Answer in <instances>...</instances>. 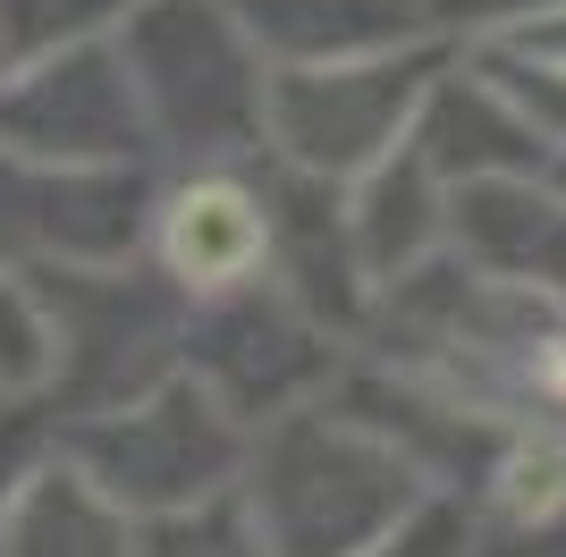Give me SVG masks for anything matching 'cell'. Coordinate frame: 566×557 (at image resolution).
I'll return each instance as SVG.
<instances>
[{
	"label": "cell",
	"mask_w": 566,
	"mask_h": 557,
	"mask_svg": "<svg viewBox=\"0 0 566 557\" xmlns=\"http://www.w3.org/2000/svg\"><path fill=\"white\" fill-rule=\"evenodd\" d=\"M237 490L271 557H364L423 507V464L355 406H287L262 422Z\"/></svg>",
	"instance_id": "obj_1"
},
{
	"label": "cell",
	"mask_w": 566,
	"mask_h": 557,
	"mask_svg": "<svg viewBox=\"0 0 566 557\" xmlns=\"http://www.w3.org/2000/svg\"><path fill=\"white\" fill-rule=\"evenodd\" d=\"M118 51L144 85L153 136L178 153H245L271 144V51L237 0H136L118 9Z\"/></svg>",
	"instance_id": "obj_2"
},
{
	"label": "cell",
	"mask_w": 566,
	"mask_h": 557,
	"mask_svg": "<svg viewBox=\"0 0 566 557\" xmlns=\"http://www.w3.org/2000/svg\"><path fill=\"white\" fill-rule=\"evenodd\" d=\"M60 448H69L136 524L187 515V507H203V498H220V490H237L245 482V456H254L245 414H237L195 364L178 371V380H161L153 397H136V406L76 414L69 431H60Z\"/></svg>",
	"instance_id": "obj_3"
},
{
	"label": "cell",
	"mask_w": 566,
	"mask_h": 557,
	"mask_svg": "<svg viewBox=\"0 0 566 557\" xmlns=\"http://www.w3.org/2000/svg\"><path fill=\"white\" fill-rule=\"evenodd\" d=\"M440 69H449L440 34H415L398 51H364V60L271 69V153L305 178L355 186L373 161H389L415 136Z\"/></svg>",
	"instance_id": "obj_4"
},
{
	"label": "cell",
	"mask_w": 566,
	"mask_h": 557,
	"mask_svg": "<svg viewBox=\"0 0 566 557\" xmlns=\"http://www.w3.org/2000/svg\"><path fill=\"white\" fill-rule=\"evenodd\" d=\"M34 278L60 329L51 389H69V414H111L178 380V347L195 338L178 278H144L127 262H43Z\"/></svg>",
	"instance_id": "obj_5"
},
{
	"label": "cell",
	"mask_w": 566,
	"mask_h": 557,
	"mask_svg": "<svg viewBox=\"0 0 566 557\" xmlns=\"http://www.w3.org/2000/svg\"><path fill=\"white\" fill-rule=\"evenodd\" d=\"M153 136L144 85L127 69V51L111 43H69L43 51L25 69L0 76V153L9 161H43V169H102V161H136Z\"/></svg>",
	"instance_id": "obj_6"
},
{
	"label": "cell",
	"mask_w": 566,
	"mask_h": 557,
	"mask_svg": "<svg viewBox=\"0 0 566 557\" xmlns=\"http://www.w3.org/2000/svg\"><path fill=\"white\" fill-rule=\"evenodd\" d=\"M212 313L195 322L187 364L229 397L245 422H271L287 406H305L313 389L338 380L331 355V322L305 313L287 287H229V296H203Z\"/></svg>",
	"instance_id": "obj_7"
},
{
	"label": "cell",
	"mask_w": 566,
	"mask_h": 557,
	"mask_svg": "<svg viewBox=\"0 0 566 557\" xmlns=\"http://www.w3.org/2000/svg\"><path fill=\"white\" fill-rule=\"evenodd\" d=\"M144 211H153V195L127 161H102V169L9 161L0 169V237L43 262H127L144 237Z\"/></svg>",
	"instance_id": "obj_8"
},
{
	"label": "cell",
	"mask_w": 566,
	"mask_h": 557,
	"mask_svg": "<svg viewBox=\"0 0 566 557\" xmlns=\"http://www.w3.org/2000/svg\"><path fill=\"white\" fill-rule=\"evenodd\" d=\"M153 245H161V271L195 304L229 296V287H254V271H271V186L254 195L229 169H203V178H187L161 203Z\"/></svg>",
	"instance_id": "obj_9"
},
{
	"label": "cell",
	"mask_w": 566,
	"mask_h": 557,
	"mask_svg": "<svg viewBox=\"0 0 566 557\" xmlns=\"http://www.w3.org/2000/svg\"><path fill=\"white\" fill-rule=\"evenodd\" d=\"M347 229H355V254H364V278L389 287V278L423 271L440 254V237H457V186L406 136L389 161H373L347 186Z\"/></svg>",
	"instance_id": "obj_10"
},
{
	"label": "cell",
	"mask_w": 566,
	"mask_h": 557,
	"mask_svg": "<svg viewBox=\"0 0 566 557\" xmlns=\"http://www.w3.org/2000/svg\"><path fill=\"white\" fill-rule=\"evenodd\" d=\"M0 557H144V533L69 448H51L0 507Z\"/></svg>",
	"instance_id": "obj_11"
},
{
	"label": "cell",
	"mask_w": 566,
	"mask_h": 557,
	"mask_svg": "<svg viewBox=\"0 0 566 557\" xmlns=\"http://www.w3.org/2000/svg\"><path fill=\"white\" fill-rule=\"evenodd\" d=\"M457 254L566 304V186H542V178L457 186Z\"/></svg>",
	"instance_id": "obj_12"
},
{
	"label": "cell",
	"mask_w": 566,
	"mask_h": 557,
	"mask_svg": "<svg viewBox=\"0 0 566 557\" xmlns=\"http://www.w3.org/2000/svg\"><path fill=\"white\" fill-rule=\"evenodd\" d=\"M415 144L431 153V169H440L449 186H473V178H542V169H558V161H549L558 144H549L542 127H524V118L507 111L473 69H440L423 118H415Z\"/></svg>",
	"instance_id": "obj_13"
},
{
	"label": "cell",
	"mask_w": 566,
	"mask_h": 557,
	"mask_svg": "<svg viewBox=\"0 0 566 557\" xmlns=\"http://www.w3.org/2000/svg\"><path fill=\"white\" fill-rule=\"evenodd\" d=\"M237 18L254 25V43L280 69L364 60V51H398L431 34V9H415V0H237Z\"/></svg>",
	"instance_id": "obj_14"
},
{
	"label": "cell",
	"mask_w": 566,
	"mask_h": 557,
	"mask_svg": "<svg viewBox=\"0 0 566 557\" xmlns=\"http://www.w3.org/2000/svg\"><path fill=\"white\" fill-rule=\"evenodd\" d=\"M465 69L482 76V85H491L524 127H542L549 144H566V69H558V60L524 51L516 34H482V43L465 51Z\"/></svg>",
	"instance_id": "obj_15"
},
{
	"label": "cell",
	"mask_w": 566,
	"mask_h": 557,
	"mask_svg": "<svg viewBox=\"0 0 566 557\" xmlns=\"http://www.w3.org/2000/svg\"><path fill=\"white\" fill-rule=\"evenodd\" d=\"M60 380V329H51L43 287L0 271V397H34Z\"/></svg>",
	"instance_id": "obj_16"
},
{
	"label": "cell",
	"mask_w": 566,
	"mask_h": 557,
	"mask_svg": "<svg viewBox=\"0 0 566 557\" xmlns=\"http://www.w3.org/2000/svg\"><path fill=\"white\" fill-rule=\"evenodd\" d=\"M482 482H491V507H499L507 533L558 524V515H566V448L558 440H516L491 473H482Z\"/></svg>",
	"instance_id": "obj_17"
},
{
	"label": "cell",
	"mask_w": 566,
	"mask_h": 557,
	"mask_svg": "<svg viewBox=\"0 0 566 557\" xmlns=\"http://www.w3.org/2000/svg\"><path fill=\"white\" fill-rule=\"evenodd\" d=\"M144 557H271L245 515V490H220L187 515H153L144 524Z\"/></svg>",
	"instance_id": "obj_18"
},
{
	"label": "cell",
	"mask_w": 566,
	"mask_h": 557,
	"mask_svg": "<svg viewBox=\"0 0 566 557\" xmlns=\"http://www.w3.org/2000/svg\"><path fill=\"white\" fill-rule=\"evenodd\" d=\"M111 9H136V0H0V76L43 60V51L85 43Z\"/></svg>",
	"instance_id": "obj_19"
},
{
	"label": "cell",
	"mask_w": 566,
	"mask_h": 557,
	"mask_svg": "<svg viewBox=\"0 0 566 557\" xmlns=\"http://www.w3.org/2000/svg\"><path fill=\"white\" fill-rule=\"evenodd\" d=\"M364 557H473V524L449 507V498H423L389 540H373Z\"/></svg>",
	"instance_id": "obj_20"
},
{
	"label": "cell",
	"mask_w": 566,
	"mask_h": 557,
	"mask_svg": "<svg viewBox=\"0 0 566 557\" xmlns=\"http://www.w3.org/2000/svg\"><path fill=\"white\" fill-rule=\"evenodd\" d=\"M431 25H473V34H516V25L549 18V9H566V0H423Z\"/></svg>",
	"instance_id": "obj_21"
},
{
	"label": "cell",
	"mask_w": 566,
	"mask_h": 557,
	"mask_svg": "<svg viewBox=\"0 0 566 557\" xmlns=\"http://www.w3.org/2000/svg\"><path fill=\"white\" fill-rule=\"evenodd\" d=\"M34 464H43V431H34V414L0 406V507H9V490H18Z\"/></svg>",
	"instance_id": "obj_22"
},
{
	"label": "cell",
	"mask_w": 566,
	"mask_h": 557,
	"mask_svg": "<svg viewBox=\"0 0 566 557\" xmlns=\"http://www.w3.org/2000/svg\"><path fill=\"white\" fill-rule=\"evenodd\" d=\"M516 43H524V51H542V60H558V69H566V9H549V18L516 25Z\"/></svg>",
	"instance_id": "obj_23"
},
{
	"label": "cell",
	"mask_w": 566,
	"mask_h": 557,
	"mask_svg": "<svg viewBox=\"0 0 566 557\" xmlns=\"http://www.w3.org/2000/svg\"><path fill=\"white\" fill-rule=\"evenodd\" d=\"M524 557H566V515L558 524H533V533H524Z\"/></svg>",
	"instance_id": "obj_24"
},
{
	"label": "cell",
	"mask_w": 566,
	"mask_h": 557,
	"mask_svg": "<svg viewBox=\"0 0 566 557\" xmlns=\"http://www.w3.org/2000/svg\"><path fill=\"white\" fill-rule=\"evenodd\" d=\"M558 186H566V144H558Z\"/></svg>",
	"instance_id": "obj_25"
}]
</instances>
